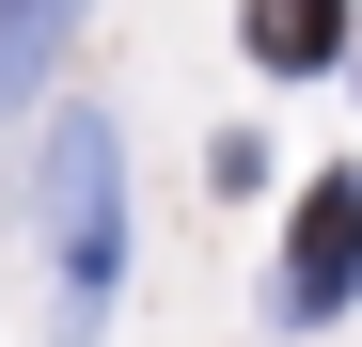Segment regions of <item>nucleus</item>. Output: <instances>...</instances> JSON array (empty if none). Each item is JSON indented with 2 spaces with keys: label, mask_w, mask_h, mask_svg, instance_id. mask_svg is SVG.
I'll return each mask as SVG.
<instances>
[{
  "label": "nucleus",
  "mask_w": 362,
  "mask_h": 347,
  "mask_svg": "<svg viewBox=\"0 0 362 347\" xmlns=\"http://www.w3.org/2000/svg\"><path fill=\"white\" fill-rule=\"evenodd\" d=\"M47 253H64V331H95L110 268H127V142H110V110L47 127Z\"/></svg>",
  "instance_id": "f257e3e1"
},
{
  "label": "nucleus",
  "mask_w": 362,
  "mask_h": 347,
  "mask_svg": "<svg viewBox=\"0 0 362 347\" xmlns=\"http://www.w3.org/2000/svg\"><path fill=\"white\" fill-rule=\"evenodd\" d=\"M346 300H362V190H346V174H315V190H299V237H284V316L331 331Z\"/></svg>",
  "instance_id": "f03ea898"
},
{
  "label": "nucleus",
  "mask_w": 362,
  "mask_h": 347,
  "mask_svg": "<svg viewBox=\"0 0 362 347\" xmlns=\"http://www.w3.org/2000/svg\"><path fill=\"white\" fill-rule=\"evenodd\" d=\"M236 47H252L268 79H315L331 47H346V0H252V16H236Z\"/></svg>",
  "instance_id": "7ed1b4c3"
},
{
  "label": "nucleus",
  "mask_w": 362,
  "mask_h": 347,
  "mask_svg": "<svg viewBox=\"0 0 362 347\" xmlns=\"http://www.w3.org/2000/svg\"><path fill=\"white\" fill-rule=\"evenodd\" d=\"M79 47V0H0V110L47 95V64Z\"/></svg>",
  "instance_id": "20e7f679"
}]
</instances>
